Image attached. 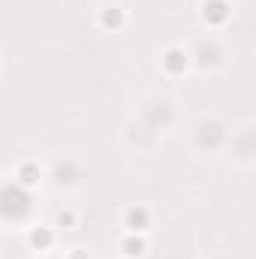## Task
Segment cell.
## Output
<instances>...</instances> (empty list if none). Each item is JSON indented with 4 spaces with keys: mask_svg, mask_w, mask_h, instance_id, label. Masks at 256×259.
I'll return each mask as SVG.
<instances>
[{
    "mask_svg": "<svg viewBox=\"0 0 256 259\" xmlns=\"http://www.w3.org/2000/svg\"><path fill=\"white\" fill-rule=\"evenodd\" d=\"M124 247H127V253H133V256H139V253L145 250V241H139V238H130V241L124 244Z\"/></svg>",
    "mask_w": 256,
    "mask_h": 259,
    "instance_id": "obj_7",
    "label": "cell"
},
{
    "mask_svg": "<svg viewBox=\"0 0 256 259\" xmlns=\"http://www.w3.org/2000/svg\"><path fill=\"white\" fill-rule=\"evenodd\" d=\"M145 223H148V217H145L142 208H133V211L127 214V226L130 229H145Z\"/></svg>",
    "mask_w": 256,
    "mask_h": 259,
    "instance_id": "obj_4",
    "label": "cell"
},
{
    "mask_svg": "<svg viewBox=\"0 0 256 259\" xmlns=\"http://www.w3.org/2000/svg\"><path fill=\"white\" fill-rule=\"evenodd\" d=\"M30 208V199L21 187H3L0 190V214L3 217H21Z\"/></svg>",
    "mask_w": 256,
    "mask_h": 259,
    "instance_id": "obj_1",
    "label": "cell"
},
{
    "mask_svg": "<svg viewBox=\"0 0 256 259\" xmlns=\"http://www.w3.org/2000/svg\"><path fill=\"white\" fill-rule=\"evenodd\" d=\"M49 241H52V235H49L46 229H36V232L30 235V244H33V247H46Z\"/></svg>",
    "mask_w": 256,
    "mask_h": 259,
    "instance_id": "obj_6",
    "label": "cell"
},
{
    "mask_svg": "<svg viewBox=\"0 0 256 259\" xmlns=\"http://www.w3.org/2000/svg\"><path fill=\"white\" fill-rule=\"evenodd\" d=\"M103 24H109V27L121 24V12H106V15H103Z\"/></svg>",
    "mask_w": 256,
    "mask_h": 259,
    "instance_id": "obj_8",
    "label": "cell"
},
{
    "mask_svg": "<svg viewBox=\"0 0 256 259\" xmlns=\"http://www.w3.org/2000/svg\"><path fill=\"white\" fill-rule=\"evenodd\" d=\"M163 64H166V69H169V72H181V69H184V64H187V58H184L178 49H172V52L166 55V61H163Z\"/></svg>",
    "mask_w": 256,
    "mask_h": 259,
    "instance_id": "obj_3",
    "label": "cell"
},
{
    "mask_svg": "<svg viewBox=\"0 0 256 259\" xmlns=\"http://www.w3.org/2000/svg\"><path fill=\"white\" fill-rule=\"evenodd\" d=\"M39 181V172H36V166H21V184H36Z\"/></svg>",
    "mask_w": 256,
    "mask_h": 259,
    "instance_id": "obj_5",
    "label": "cell"
},
{
    "mask_svg": "<svg viewBox=\"0 0 256 259\" xmlns=\"http://www.w3.org/2000/svg\"><path fill=\"white\" fill-rule=\"evenodd\" d=\"M226 15H229V9H226L223 0H208V3H205V18H208V21H223Z\"/></svg>",
    "mask_w": 256,
    "mask_h": 259,
    "instance_id": "obj_2",
    "label": "cell"
}]
</instances>
